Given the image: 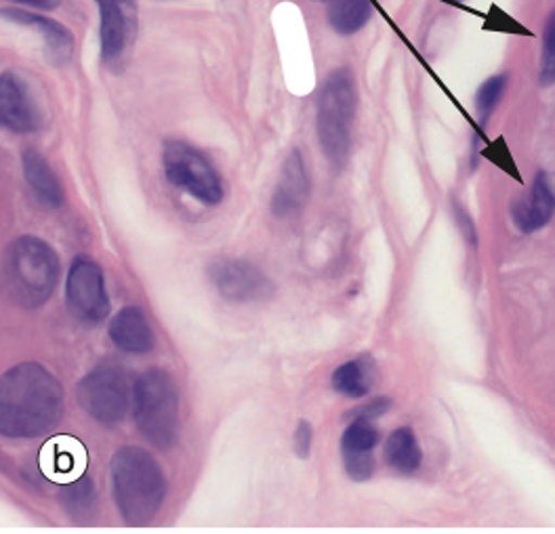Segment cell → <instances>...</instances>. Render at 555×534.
I'll return each instance as SVG.
<instances>
[{
    "instance_id": "obj_18",
    "label": "cell",
    "mask_w": 555,
    "mask_h": 534,
    "mask_svg": "<svg viewBox=\"0 0 555 534\" xmlns=\"http://www.w3.org/2000/svg\"><path fill=\"white\" fill-rule=\"evenodd\" d=\"M22 165L36 200L44 209H60L64 205V190L49 162L36 149H26L22 156Z\"/></svg>"
},
{
    "instance_id": "obj_22",
    "label": "cell",
    "mask_w": 555,
    "mask_h": 534,
    "mask_svg": "<svg viewBox=\"0 0 555 534\" xmlns=\"http://www.w3.org/2000/svg\"><path fill=\"white\" fill-rule=\"evenodd\" d=\"M64 507L76 522H87L95 513V484L89 476H80L64 489Z\"/></svg>"
},
{
    "instance_id": "obj_12",
    "label": "cell",
    "mask_w": 555,
    "mask_h": 534,
    "mask_svg": "<svg viewBox=\"0 0 555 534\" xmlns=\"http://www.w3.org/2000/svg\"><path fill=\"white\" fill-rule=\"evenodd\" d=\"M40 469L49 480L66 486L80 476H85L87 451L76 438L57 435L42 446Z\"/></svg>"
},
{
    "instance_id": "obj_19",
    "label": "cell",
    "mask_w": 555,
    "mask_h": 534,
    "mask_svg": "<svg viewBox=\"0 0 555 534\" xmlns=\"http://www.w3.org/2000/svg\"><path fill=\"white\" fill-rule=\"evenodd\" d=\"M328 4V22L337 35L351 36L360 32L371 15V0H322Z\"/></svg>"
},
{
    "instance_id": "obj_4",
    "label": "cell",
    "mask_w": 555,
    "mask_h": 534,
    "mask_svg": "<svg viewBox=\"0 0 555 534\" xmlns=\"http://www.w3.org/2000/svg\"><path fill=\"white\" fill-rule=\"evenodd\" d=\"M133 417L139 433L156 448L167 451L179 435V395L167 370H145L133 386Z\"/></svg>"
},
{
    "instance_id": "obj_8",
    "label": "cell",
    "mask_w": 555,
    "mask_h": 534,
    "mask_svg": "<svg viewBox=\"0 0 555 534\" xmlns=\"http://www.w3.org/2000/svg\"><path fill=\"white\" fill-rule=\"evenodd\" d=\"M66 305L74 321L95 326L109 314V297L105 290L102 268L91 259H74L66 281Z\"/></svg>"
},
{
    "instance_id": "obj_25",
    "label": "cell",
    "mask_w": 555,
    "mask_h": 534,
    "mask_svg": "<svg viewBox=\"0 0 555 534\" xmlns=\"http://www.w3.org/2000/svg\"><path fill=\"white\" fill-rule=\"evenodd\" d=\"M312 448V428L308 421H301L295 431V453L306 459Z\"/></svg>"
},
{
    "instance_id": "obj_10",
    "label": "cell",
    "mask_w": 555,
    "mask_h": 534,
    "mask_svg": "<svg viewBox=\"0 0 555 534\" xmlns=\"http://www.w3.org/2000/svg\"><path fill=\"white\" fill-rule=\"evenodd\" d=\"M105 64L120 62L138 38V0H95Z\"/></svg>"
},
{
    "instance_id": "obj_1",
    "label": "cell",
    "mask_w": 555,
    "mask_h": 534,
    "mask_svg": "<svg viewBox=\"0 0 555 534\" xmlns=\"http://www.w3.org/2000/svg\"><path fill=\"white\" fill-rule=\"evenodd\" d=\"M64 417L62 383L36 362L9 368L0 379V433L28 440L44 435Z\"/></svg>"
},
{
    "instance_id": "obj_7",
    "label": "cell",
    "mask_w": 555,
    "mask_h": 534,
    "mask_svg": "<svg viewBox=\"0 0 555 534\" xmlns=\"http://www.w3.org/2000/svg\"><path fill=\"white\" fill-rule=\"evenodd\" d=\"M163 165L169 183L188 192L198 203L215 207L223 200V183L217 169L194 145L179 140L165 143Z\"/></svg>"
},
{
    "instance_id": "obj_3",
    "label": "cell",
    "mask_w": 555,
    "mask_h": 534,
    "mask_svg": "<svg viewBox=\"0 0 555 534\" xmlns=\"http://www.w3.org/2000/svg\"><path fill=\"white\" fill-rule=\"evenodd\" d=\"M60 272L57 252L36 236H20L4 250V290L17 308L36 310L47 303L57 286Z\"/></svg>"
},
{
    "instance_id": "obj_21",
    "label": "cell",
    "mask_w": 555,
    "mask_h": 534,
    "mask_svg": "<svg viewBox=\"0 0 555 534\" xmlns=\"http://www.w3.org/2000/svg\"><path fill=\"white\" fill-rule=\"evenodd\" d=\"M373 377V362L369 357L351 360L333 373V388L347 398H362L371 392Z\"/></svg>"
},
{
    "instance_id": "obj_11",
    "label": "cell",
    "mask_w": 555,
    "mask_h": 534,
    "mask_svg": "<svg viewBox=\"0 0 555 534\" xmlns=\"http://www.w3.org/2000/svg\"><path fill=\"white\" fill-rule=\"evenodd\" d=\"M0 120L20 135L35 133L40 127V114L26 82L13 71L0 76Z\"/></svg>"
},
{
    "instance_id": "obj_2",
    "label": "cell",
    "mask_w": 555,
    "mask_h": 534,
    "mask_svg": "<svg viewBox=\"0 0 555 534\" xmlns=\"http://www.w3.org/2000/svg\"><path fill=\"white\" fill-rule=\"evenodd\" d=\"M114 503L129 526H145L167 499V478L158 461L139 446L116 451L109 464Z\"/></svg>"
},
{
    "instance_id": "obj_24",
    "label": "cell",
    "mask_w": 555,
    "mask_h": 534,
    "mask_svg": "<svg viewBox=\"0 0 555 534\" xmlns=\"http://www.w3.org/2000/svg\"><path fill=\"white\" fill-rule=\"evenodd\" d=\"M541 82L554 84L555 82V9L547 17L545 32H543V51H541Z\"/></svg>"
},
{
    "instance_id": "obj_27",
    "label": "cell",
    "mask_w": 555,
    "mask_h": 534,
    "mask_svg": "<svg viewBox=\"0 0 555 534\" xmlns=\"http://www.w3.org/2000/svg\"><path fill=\"white\" fill-rule=\"evenodd\" d=\"M11 2H20L24 6L40 9V11H51V9H57L62 4V0H11Z\"/></svg>"
},
{
    "instance_id": "obj_28",
    "label": "cell",
    "mask_w": 555,
    "mask_h": 534,
    "mask_svg": "<svg viewBox=\"0 0 555 534\" xmlns=\"http://www.w3.org/2000/svg\"><path fill=\"white\" fill-rule=\"evenodd\" d=\"M449 2H463V0H449Z\"/></svg>"
},
{
    "instance_id": "obj_5",
    "label": "cell",
    "mask_w": 555,
    "mask_h": 534,
    "mask_svg": "<svg viewBox=\"0 0 555 534\" xmlns=\"http://www.w3.org/2000/svg\"><path fill=\"white\" fill-rule=\"evenodd\" d=\"M356 82L353 76L341 68L331 71L318 95V142L326 158L341 167L351 145V127L356 116Z\"/></svg>"
},
{
    "instance_id": "obj_17",
    "label": "cell",
    "mask_w": 555,
    "mask_h": 534,
    "mask_svg": "<svg viewBox=\"0 0 555 534\" xmlns=\"http://www.w3.org/2000/svg\"><path fill=\"white\" fill-rule=\"evenodd\" d=\"M555 211V194L545 173H539L530 192L514 205V223L524 234L537 232L552 219Z\"/></svg>"
},
{
    "instance_id": "obj_20",
    "label": "cell",
    "mask_w": 555,
    "mask_h": 534,
    "mask_svg": "<svg viewBox=\"0 0 555 534\" xmlns=\"http://www.w3.org/2000/svg\"><path fill=\"white\" fill-rule=\"evenodd\" d=\"M385 461L398 473H415L423 455L413 429L400 428L389 433L385 444Z\"/></svg>"
},
{
    "instance_id": "obj_15",
    "label": "cell",
    "mask_w": 555,
    "mask_h": 534,
    "mask_svg": "<svg viewBox=\"0 0 555 534\" xmlns=\"http://www.w3.org/2000/svg\"><path fill=\"white\" fill-rule=\"evenodd\" d=\"M109 339L125 354H147L154 350V330L145 314L131 305L120 310L109 322Z\"/></svg>"
},
{
    "instance_id": "obj_6",
    "label": "cell",
    "mask_w": 555,
    "mask_h": 534,
    "mask_svg": "<svg viewBox=\"0 0 555 534\" xmlns=\"http://www.w3.org/2000/svg\"><path fill=\"white\" fill-rule=\"evenodd\" d=\"M76 395L80 408L93 421L104 428H116L125 421L131 406L129 375L122 364L105 360L80 379Z\"/></svg>"
},
{
    "instance_id": "obj_26",
    "label": "cell",
    "mask_w": 555,
    "mask_h": 534,
    "mask_svg": "<svg viewBox=\"0 0 555 534\" xmlns=\"http://www.w3.org/2000/svg\"><path fill=\"white\" fill-rule=\"evenodd\" d=\"M389 408V400L379 398V400H373L371 404H364L360 411L353 413V419H362V421H373L377 417H382L383 413Z\"/></svg>"
},
{
    "instance_id": "obj_14",
    "label": "cell",
    "mask_w": 555,
    "mask_h": 534,
    "mask_svg": "<svg viewBox=\"0 0 555 534\" xmlns=\"http://www.w3.org/2000/svg\"><path fill=\"white\" fill-rule=\"evenodd\" d=\"M310 196V179L306 171V162L299 152H293L282 169V178L278 181L276 192L272 198V213L276 217H288L306 207Z\"/></svg>"
},
{
    "instance_id": "obj_9",
    "label": "cell",
    "mask_w": 555,
    "mask_h": 534,
    "mask_svg": "<svg viewBox=\"0 0 555 534\" xmlns=\"http://www.w3.org/2000/svg\"><path fill=\"white\" fill-rule=\"evenodd\" d=\"M207 274L217 292L232 303L263 301L274 292V285L244 259L219 257L208 263Z\"/></svg>"
},
{
    "instance_id": "obj_23",
    "label": "cell",
    "mask_w": 555,
    "mask_h": 534,
    "mask_svg": "<svg viewBox=\"0 0 555 534\" xmlns=\"http://www.w3.org/2000/svg\"><path fill=\"white\" fill-rule=\"evenodd\" d=\"M505 89H507V76H503V74L488 78L485 84L478 89L476 112H478V120H480L482 129H485L490 114L494 112V107L499 106L501 97L505 95Z\"/></svg>"
},
{
    "instance_id": "obj_16",
    "label": "cell",
    "mask_w": 555,
    "mask_h": 534,
    "mask_svg": "<svg viewBox=\"0 0 555 534\" xmlns=\"http://www.w3.org/2000/svg\"><path fill=\"white\" fill-rule=\"evenodd\" d=\"M2 15L15 24L33 26L36 30H40L42 40H44L47 57L53 66H64L66 62H69L72 51H74V38L66 26H62L55 19H49L44 15H36L33 11H22V9H4Z\"/></svg>"
},
{
    "instance_id": "obj_13",
    "label": "cell",
    "mask_w": 555,
    "mask_h": 534,
    "mask_svg": "<svg viewBox=\"0 0 555 534\" xmlns=\"http://www.w3.org/2000/svg\"><path fill=\"white\" fill-rule=\"evenodd\" d=\"M371 424L373 421L353 419V424L347 426L341 438V455H344L347 476L358 482L369 480L375 471L373 448L379 442V433Z\"/></svg>"
}]
</instances>
